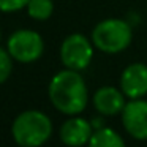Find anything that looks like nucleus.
I'll use <instances>...</instances> for the list:
<instances>
[{
    "mask_svg": "<svg viewBox=\"0 0 147 147\" xmlns=\"http://www.w3.org/2000/svg\"><path fill=\"white\" fill-rule=\"evenodd\" d=\"M49 98L63 114H79L87 105V87L78 70L60 71L49 84Z\"/></svg>",
    "mask_w": 147,
    "mask_h": 147,
    "instance_id": "nucleus-1",
    "label": "nucleus"
},
{
    "mask_svg": "<svg viewBox=\"0 0 147 147\" xmlns=\"http://www.w3.org/2000/svg\"><path fill=\"white\" fill-rule=\"evenodd\" d=\"M13 138L19 146L35 147L41 146L49 139L52 133L51 119L40 111H26L19 114L13 122L11 128Z\"/></svg>",
    "mask_w": 147,
    "mask_h": 147,
    "instance_id": "nucleus-2",
    "label": "nucleus"
},
{
    "mask_svg": "<svg viewBox=\"0 0 147 147\" xmlns=\"http://www.w3.org/2000/svg\"><path fill=\"white\" fill-rule=\"evenodd\" d=\"M93 45L103 52H120L131 41V27L122 19H105L92 32Z\"/></svg>",
    "mask_w": 147,
    "mask_h": 147,
    "instance_id": "nucleus-3",
    "label": "nucleus"
},
{
    "mask_svg": "<svg viewBox=\"0 0 147 147\" xmlns=\"http://www.w3.org/2000/svg\"><path fill=\"white\" fill-rule=\"evenodd\" d=\"M45 45L40 33L33 30H16L8 38V52L18 62L30 63L41 57Z\"/></svg>",
    "mask_w": 147,
    "mask_h": 147,
    "instance_id": "nucleus-4",
    "label": "nucleus"
},
{
    "mask_svg": "<svg viewBox=\"0 0 147 147\" xmlns=\"http://www.w3.org/2000/svg\"><path fill=\"white\" fill-rule=\"evenodd\" d=\"M92 55H93L92 45L81 33H73V35L67 36L62 43L60 57L67 68L78 71L84 70L90 63Z\"/></svg>",
    "mask_w": 147,
    "mask_h": 147,
    "instance_id": "nucleus-5",
    "label": "nucleus"
},
{
    "mask_svg": "<svg viewBox=\"0 0 147 147\" xmlns=\"http://www.w3.org/2000/svg\"><path fill=\"white\" fill-rule=\"evenodd\" d=\"M122 122L136 139H147V101L133 98L122 109Z\"/></svg>",
    "mask_w": 147,
    "mask_h": 147,
    "instance_id": "nucleus-6",
    "label": "nucleus"
},
{
    "mask_svg": "<svg viewBox=\"0 0 147 147\" xmlns=\"http://www.w3.org/2000/svg\"><path fill=\"white\" fill-rule=\"evenodd\" d=\"M122 92L130 98H139L147 93V67L144 63H133L123 70L120 76Z\"/></svg>",
    "mask_w": 147,
    "mask_h": 147,
    "instance_id": "nucleus-7",
    "label": "nucleus"
},
{
    "mask_svg": "<svg viewBox=\"0 0 147 147\" xmlns=\"http://www.w3.org/2000/svg\"><path fill=\"white\" fill-rule=\"evenodd\" d=\"M92 125L84 119H70L60 128V139L67 146H82L92 138Z\"/></svg>",
    "mask_w": 147,
    "mask_h": 147,
    "instance_id": "nucleus-8",
    "label": "nucleus"
},
{
    "mask_svg": "<svg viewBox=\"0 0 147 147\" xmlns=\"http://www.w3.org/2000/svg\"><path fill=\"white\" fill-rule=\"evenodd\" d=\"M93 105L96 111L105 115L119 114L125 108L123 95L115 87H101L100 90H96L93 96Z\"/></svg>",
    "mask_w": 147,
    "mask_h": 147,
    "instance_id": "nucleus-9",
    "label": "nucleus"
},
{
    "mask_svg": "<svg viewBox=\"0 0 147 147\" xmlns=\"http://www.w3.org/2000/svg\"><path fill=\"white\" fill-rule=\"evenodd\" d=\"M89 144L92 147H122L125 146L123 139L111 128H100L93 131Z\"/></svg>",
    "mask_w": 147,
    "mask_h": 147,
    "instance_id": "nucleus-10",
    "label": "nucleus"
},
{
    "mask_svg": "<svg viewBox=\"0 0 147 147\" xmlns=\"http://www.w3.org/2000/svg\"><path fill=\"white\" fill-rule=\"evenodd\" d=\"M26 8L30 18L45 21L51 18L52 11H54V3H52V0H29Z\"/></svg>",
    "mask_w": 147,
    "mask_h": 147,
    "instance_id": "nucleus-11",
    "label": "nucleus"
},
{
    "mask_svg": "<svg viewBox=\"0 0 147 147\" xmlns=\"http://www.w3.org/2000/svg\"><path fill=\"white\" fill-rule=\"evenodd\" d=\"M11 59L13 57L10 55V52L0 48V84H3L11 73V68H13Z\"/></svg>",
    "mask_w": 147,
    "mask_h": 147,
    "instance_id": "nucleus-12",
    "label": "nucleus"
},
{
    "mask_svg": "<svg viewBox=\"0 0 147 147\" xmlns=\"http://www.w3.org/2000/svg\"><path fill=\"white\" fill-rule=\"evenodd\" d=\"M27 3H29V0H0V11H5V13L18 11L27 7Z\"/></svg>",
    "mask_w": 147,
    "mask_h": 147,
    "instance_id": "nucleus-13",
    "label": "nucleus"
},
{
    "mask_svg": "<svg viewBox=\"0 0 147 147\" xmlns=\"http://www.w3.org/2000/svg\"><path fill=\"white\" fill-rule=\"evenodd\" d=\"M0 38H2V35H0Z\"/></svg>",
    "mask_w": 147,
    "mask_h": 147,
    "instance_id": "nucleus-14",
    "label": "nucleus"
}]
</instances>
